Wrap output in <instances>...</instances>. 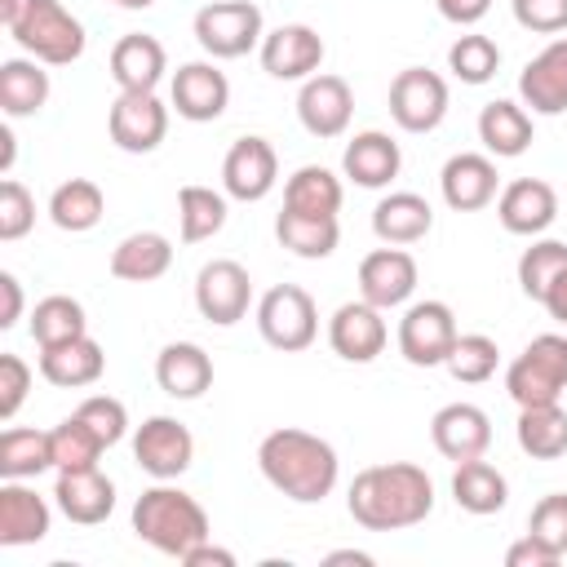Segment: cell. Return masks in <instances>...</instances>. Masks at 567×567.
Returning <instances> with one entry per match:
<instances>
[{
    "label": "cell",
    "mask_w": 567,
    "mask_h": 567,
    "mask_svg": "<svg viewBox=\"0 0 567 567\" xmlns=\"http://www.w3.org/2000/svg\"><path fill=\"white\" fill-rule=\"evenodd\" d=\"M346 509L368 532H403L430 518L434 509V483L412 461H385L354 474L346 492Z\"/></svg>",
    "instance_id": "obj_1"
},
{
    "label": "cell",
    "mask_w": 567,
    "mask_h": 567,
    "mask_svg": "<svg viewBox=\"0 0 567 567\" xmlns=\"http://www.w3.org/2000/svg\"><path fill=\"white\" fill-rule=\"evenodd\" d=\"M257 465H261L266 483L297 505H319L323 496H332V487L341 478L337 447L310 430H297V425L270 430L257 443Z\"/></svg>",
    "instance_id": "obj_2"
},
{
    "label": "cell",
    "mask_w": 567,
    "mask_h": 567,
    "mask_svg": "<svg viewBox=\"0 0 567 567\" xmlns=\"http://www.w3.org/2000/svg\"><path fill=\"white\" fill-rule=\"evenodd\" d=\"M133 532H137V540H146L151 549H159V554H168L177 563L199 540L213 536L204 505L190 492H182L173 483H159V478H155V487H146L133 501Z\"/></svg>",
    "instance_id": "obj_3"
},
{
    "label": "cell",
    "mask_w": 567,
    "mask_h": 567,
    "mask_svg": "<svg viewBox=\"0 0 567 567\" xmlns=\"http://www.w3.org/2000/svg\"><path fill=\"white\" fill-rule=\"evenodd\" d=\"M9 35L35 62H44V66H71L84 53V44H89L80 18L62 0H27L22 4V18L9 27Z\"/></svg>",
    "instance_id": "obj_4"
},
{
    "label": "cell",
    "mask_w": 567,
    "mask_h": 567,
    "mask_svg": "<svg viewBox=\"0 0 567 567\" xmlns=\"http://www.w3.org/2000/svg\"><path fill=\"white\" fill-rule=\"evenodd\" d=\"M505 390L518 408L558 403L567 390V337L540 332L523 346V354L505 368Z\"/></svg>",
    "instance_id": "obj_5"
},
{
    "label": "cell",
    "mask_w": 567,
    "mask_h": 567,
    "mask_svg": "<svg viewBox=\"0 0 567 567\" xmlns=\"http://www.w3.org/2000/svg\"><path fill=\"white\" fill-rule=\"evenodd\" d=\"M257 332L266 346L297 354L319 337V310L315 297L301 284H275L257 301Z\"/></svg>",
    "instance_id": "obj_6"
},
{
    "label": "cell",
    "mask_w": 567,
    "mask_h": 567,
    "mask_svg": "<svg viewBox=\"0 0 567 567\" xmlns=\"http://www.w3.org/2000/svg\"><path fill=\"white\" fill-rule=\"evenodd\" d=\"M261 9L252 0H213L195 13V40L208 58H244L261 49Z\"/></svg>",
    "instance_id": "obj_7"
},
{
    "label": "cell",
    "mask_w": 567,
    "mask_h": 567,
    "mask_svg": "<svg viewBox=\"0 0 567 567\" xmlns=\"http://www.w3.org/2000/svg\"><path fill=\"white\" fill-rule=\"evenodd\" d=\"M461 328L447 301H412L399 319V354L412 368H439L447 363Z\"/></svg>",
    "instance_id": "obj_8"
},
{
    "label": "cell",
    "mask_w": 567,
    "mask_h": 567,
    "mask_svg": "<svg viewBox=\"0 0 567 567\" xmlns=\"http://www.w3.org/2000/svg\"><path fill=\"white\" fill-rule=\"evenodd\" d=\"M390 115L403 133H434L447 115V80L425 66H403L390 80Z\"/></svg>",
    "instance_id": "obj_9"
},
{
    "label": "cell",
    "mask_w": 567,
    "mask_h": 567,
    "mask_svg": "<svg viewBox=\"0 0 567 567\" xmlns=\"http://www.w3.org/2000/svg\"><path fill=\"white\" fill-rule=\"evenodd\" d=\"M133 461L159 478V483H173L190 470L195 461V439L190 430L177 421V416H146L137 430H133Z\"/></svg>",
    "instance_id": "obj_10"
},
{
    "label": "cell",
    "mask_w": 567,
    "mask_h": 567,
    "mask_svg": "<svg viewBox=\"0 0 567 567\" xmlns=\"http://www.w3.org/2000/svg\"><path fill=\"white\" fill-rule=\"evenodd\" d=\"M195 306L217 328L239 323L248 315V306H252V279H248V270L239 261H230V257L204 261L199 275H195Z\"/></svg>",
    "instance_id": "obj_11"
},
{
    "label": "cell",
    "mask_w": 567,
    "mask_h": 567,
    "mask_svg": "<svg viewBox=\"0 0 567 567\" xmlns=\"http://www.w3.org/2000/svg\"><path fill=\"white\" fill-rule=\"evenodd\" d=\"M106 133L124 155H151L168 133V106L155 93H120L106 111Z\"/></svg>",
    "instance_id": "obj_12"
},
{
    "label": "cell",
    "mask_w": 567,
    "mask_h": 567,
    "mask_svg": "<svg viewBox=\"0 0 567 567\" xmlns=\"http://www.w3.org/2000/svg\"><path fill=\"white\" fill-rule=\"evenodd\" d=\"M275 182H279V155H275V146L266 137L248 133V137H239L226 151V159H221V186H226L230 199L257 204V199H266L275 190Z\"/></svg>",
    "instance_id": "obj_13"
},
{
    "label": "cell",
    "mask_w": 567,
    "mask_h": 567,
    "mask_svg": "<svg viewBox=\"0 0 567 567\" xmlns=\"http://www.w3.org/2000/svg\"><path fill=\"white\" fill-rule=\"evenodd\" d=\"M168 97H173V111H177L182 120H190V124H213V120H221L226 106H230V80H226V71H217L213 62H182V66L173 71Z\"/></svg>",
    "instance_id": "obj_14"
},
{
    "label": "cell",
    "mask_w": 567,
    "mask_h": 567,
    "mask_svg": "<svg viewBox=\"0 0 567 567\" xmlns=\"http://www.w3.org/2000/svg\"><path fill=\"white\" fill-rule=\"evenodd\" d=\"M350 115H354V93L341 75H328V71H315L310 80H301V93H297V120L310 137H341L350 128Z\"/></svg>",
    "instance_id": "obj_15"
},
{
    "label": "cell",
    "mask_w": 567,
    "mask_h": 567,
    "mask_svg": "<svg viewBox=\"0 0 567 567\" xmlns=\"http://www.w3.org/2000/svg\"><path fill=\"white\" fill-rule=\"evenodd\" d=\"M416 257L403 252L399 244H385V248H372L363 261H359V297L372 301L377 310H394L403 306L412 292H416Z\"/></svg>",
    "instance_id": "obj_16"
},
{
    "label": "cell",
    "mask_w": 567,
    "mask_h": 567,
    "mask_svg": "<svg viewBox=\"0 0 567 567\" xmlns=\"http://www.w3.org/2000/svg\"><path fill=\"white\" fill-rule=\"evenodd\" d=\"M381 315L385 310H377L363 297L337 306L332 319H328V346H332V354H341L346 363H372L385 350V341H390V328H385Z\"/></svg>",
    "instance_id": "obj_17"
},
{
    "label": "cell",
    "mask_w": 567,
    "mask_h": 567,
    "mask_svg": "<svg viewBox=\"0 0 567 567\" xmlns=\"http://www.w3.org/2000/svg\"><path fill=\"white\" fill-rule=\"evenodd\" d=\"M261 66L275 80H310L323 66V40L306 22H284L261 35Z\"/></svg>",
    "instance_id": "obj_18"
},
{
    "label": "cell",
    "mask_w": 567,
    "mask_h": 567,
    "mask_svg": "<svg viewBox=\"0 0 567 567\" xmlns=\"http://www.w3.org/2000/svg\"><path fill=\"white\" fill-rule=\"evenodd\" d=\"M496 217L509 235H545L558 217V190L545 177H514L501 195H496Z\"/></svg>",
    "instance_id": "obj_19"
},
{
    "label": "cell",
    "mask_w": 567,
    "mask_h": 567,
    "mask_svg": "<svg viewBox=\"0 0 567 567\" xmlns=\"http://www.w3.org/2000/svg\"><path fill=\"white\" fill-rule=\"evenodd\" d=\"M496 159L492 155H478V151H461L443 164L439 173V190H443V204L456 208V213H478L496 199Z\"/></svg>",
    "instance_id": "obj_20"
},
{
    "label": "cell",
    "mask_w": 567,
    "mask_h": 567,
    "mask_svg": "<svg viewBox=\"0 0 567 567\" xmlns=\"http://www.w3.org/2000/svg\"><path fill=\"white\" fill-rule=\"evenodd\" d=\"M430 439L447 461H474L492 447V421L478 403H443L430 421Z\"/></svg>",
    "instance_id": "obj_21"
},
{
    "label": "cell",
    "mask_w": 567,
    "mask_h": 567,
    "mask_svg": "<svg viewBox=\"0 0 567 567\" xmlns=\"http://www.w3.org/2000/svg\"><path fill=\"white\" fill-rule=\"evenodd\" d=\"M518 97L536 115H563L567 111V35L549 40L523 71H518Z\"/></svg>",
    "instance_id": "obj_22"
},
{
    "label": "cell",
    "mask_w": 567,
    "mask_h": 567,
    "mask_svg": "<svg viewBox=\"0 0 567 567\" xmlns=\"http://www.w3.org/2000/svg\"><path fill=\"white\" fill-rule=\"evenodd\" d=\"M53 501H58V509H62L71 523L97 527V523H106L111 509H115V483H111L97 465H89V470H58Z\"/></svg>",
    "instance_id": "obj_23"
},
{
    "label": "cell",
    "mask_w": 567,
    "mask_h": 567,
    "mask_svg": "<svg viewBox=\"0 0 567 567\" xmlns=\"http://www.w3.org/2000/svg\"><path fill=\"white\" fill-rule=\"evenodd\" d=\"M168 71V53L155 35L146 31H128L115 40L111 49V80L120 84V93H155V84Z\"/></svg>",
    "instance_id": "obj_24"
},
{
    "label": "cell",
    "mask_w": 567,
    "mask_h": 567,
    "mask_svg": "<svg viewBox=\"0 0 567 567\" xmlns=\"http://www.w3.org/2000/svg\"><path fill=\"white\" fill-rule=\"evenodd\" d=\"M403 168V155H399V142L381 128H363L346 142L341 151V173L354 182V186H368V190H381L399 177Z\"/></svg>",
    "instance_id": "obj_25"
},
{
    "label": "cell",
    "mask_w": 567,
    "mask_h": 567,
    "mask_svg": "<svg viewBox=\"0 0 567 567\" xmlns=\"http://www.w3.org/2000/svg\"><path fill=\"white\" fill-rule=\"evenodd\" d=\"M49 501L27 487V478H4L0 483V545H35L49 536Z\"/></svg>",
    "instance_id": "obj_26"
},
{
    "label": "cell",
    "mask_w": 567,
    "mask_h": 567,
    "mask_svg": "<svg viewBox=\"0 0 567 567\" xmlns=\"http://www.w3.org/2000/svg\"><path fill=\"white\" fill-rule=\"evenodd\" d=\"M102 372H106V354L89 332L71 337V341H58V346H40V377L58 390L93 385Z\"/></svg>",
    "instance_id": "obj_27"
},
{
    "label": "cell",
    "mask_w": 567,
    "mask_h": 567,
    "mask_svg": "<svg viewBox=\"0 0 567 567\" xmlns=\"http://www.w3.org/2000/svg\"><path fill=\"white\" fill-rule=\"evenodd\" d=\"M155 381L168 399H199L213 385V359L195 341H168L155 354Z\"/></svg>",
    "instance_id": "obj_28"
},
{
    "label": "cell",
    "mask_w": 567,
    "mask_h": 567,
    "mask_svg": "<svg viewBox=\"0 0 567 567\" xmlns=\"http://www.w3.org/2000/svg\"><path fill=\"white\" fill-rule=\"evenodd\" d=\"M434 226V208L416 195V190H390L377 208H372V235L381 244H416L425 239Z\"/></svg>",
    "instance_id": "obj_29"
},
{
    "label": "cell",
    "mask_w": 567,
    "mask_h": 567,
    "mask_svg": "<svg viewBox=\"0 0 567 567\" xmlns=\"http://www.w3.org/2000/svg\"><path fill=\"white\" fill-rule=\"evenodd\" d=\"M173 266V244L159 230H133L111 248V275L124 284H151L168 275Z\"/></svg>",
    "instance_id": "obj_30"
},
{
    "label": "cell",
    "mask_w": 567,
    "mask_h": 567,
    "mask_svg": "<svg viewBox=\"0 0 567 567\" xmlns=\"http://www.w3.org/2000/svg\"><path fill=\"white\" fill-rule=\"evenodd\" d=\"M452 501H456L465 514L487 518V514H501V509H505V501H509V483H505V474H501L492 461H483V456H474V461H456V474H452Z\"/></svg>",
    "instance_id": "obj_31"
},
{
    "label": "cell",
    "mask_w": 567,
    "mask_h": 567,
    "mask_svg": "<svg viewBox=\"0 0 567 567\" xmlns=\"http://www.w3.org/2000/svg\"><path fill=\"white\" fill-rule=\"evenodd\" d=\"M478 142L487 146V155L496 159H514L532 146V115L527 106L509 102V97H496L478 111Z\"/></svg>",
    "instance_id": "obj_32"
},
{
    "label": "cell",
    "mask_w": 567,
    "mask_h": 567,
    "mask_svg": "<svg viewBox=\"0 0 567 567\" xmlns=\"http://www.w3.org/2000/svg\"><path fill=\"white\" fill-rule=\"evenodd\" d=\"M275 239L306 257V261H319V257H332L337 244H341V221L337 217H319V213H297V208H279L275 217Z\"/></svg>",
    "instance_id": "obj_33"
},
{
    "label": "cell",
    "mask_w": 567,
    "mask_h": 567,
    "mask_svg": "<svg viewBox=\"0 0 567 567\" xmlns=\"http://www.w3.org/2000/svg\"><path fill=\"white\" fill-rule=\"evenodd\" d=\"M49 102V71L35 58H4L0 62V111L9 120L35 115Z\"/></svg>",
    "instance_id": "obj_34"
},
{
    "label": "cell",
    "mask_w": 567,
    "mask_h": 567,
    "mask_svg": "<svg viewBox=\"0 0 567 567\" xmlns=\"http://www.w3.org/2000/svg\"><path fill=\"white\" fill-rule=\"evenodd\" d=\"M341 177L323 164H301L288 182H284V208H297V213H319V217H337L341 213Z\"/></svg>",
    "instance_id": "obj_35"
},
{
    "label": "cell",
    "mask_w": 567,
    "mask_h": 567,
    "mask_svg": "<svg viewBox=\"0 0 567 567\" xmlns=\"http://www.w3.org/2000/svg\"><path fill=\"white\" fill-rule=\"evenodd\" d=\"M102 213H106V195H102V186L89 182V177H71V182H62V186L49 195V217H53L58 230L84 235V230H93V226L102 221Z\"/></svg>",
    "instance_id": "obj_36"
},
{
    "label": "cell",
    "mask_w": 567,
    "mask_h": 567,
    "mask_svg": "<svg viewBox=\"0 0 567 567\" xmlns=\"http://www.w3.org/2000/svg\"><path fill=\"white\" fill-rule=\"evenodd\" d=\"M518 447L532 461H558L567 452V412L558 403H536V408H518Z\"/></svg>",
    "instance_id": "obj_37"
},
{
    "label": "cell",
    "mask_w": 567,
    "mask_h": 567,
    "mask_svg": "<svg viewBox=\"0 0 567 567\" xmlns=\"http://www.w3.org/2000/svg\"><path fill=\"white\" fill-rule=\"evenodd\" d=\"M226 226V195L213 186H182L177 190V230L182 244H204Z\"/></svg>",
    "instance_id": "obj_38"
},
{
    "label": "cell",
    "mask_w": 567,
    "mask_h": 567,
    "mask_svg": "<svg viewBox=\"0 0 567 567\" xmlns=\"http://www.w3.org/2000/svg\"><path fill=\"white\" fill-rule=\"evenodd\" d=\"M53 470V439L49 430H18L0 434V478H35Z\"/></svg>",
    "instance_id": "obj_39"
},
{
    "label": "cell",
    "mask_w": 567,
    "mask_h": 567,
    "mask_svg": "<svg viewBox=\"0 0 567 567\" xmlns=\"http://www.w3.org/2000/svg\"><path fill=\"white\" fill-rule=\"evenodd\" d=\"M89 332V319H84V306L66 292H53L44 301H35L31 310V337L35 346H58V341H71V337H84Z\"/></svg>",
    "instance_id": "obj_40"
},
{
    "label": "cell",
    "mask_w": 567,
    "mask_h": 567,
    "mask_svg": "<svg viewBox=\"0 0 567 567\" xmlns=\"http://www.w3.org/2000/svg\"><path fill=\"white\" fill-rule=\"evenodd\" d=\"M563 270H567V244H563V239H536V244L523 248V257H518V288H523V297L545 301L549 284H554Z\"/></svg>",
    "instance_id": "obj_41"
},
{
    "label": "cell",
    "mask_w": 567,
    "mask_h": 567,
    "mask_svg": "<svg viewBox=\"0 0 567 567\" xmlns=\"http://www.w3.org/2000/svg\"><path fill=\"white\" fill-rule=\"evenodd\" d=\"M496 66H501V49H496L492 35L470 31V35H456L452 49H447V71L461 84H487L496 75Z\"/></svg>",
    "instance_id": "obj_42"
},
{
    "label": "cell",
    "mask_w": 567,
    "mask_h": 567,
    "mask_svg": "<svg viewBox=\"0 0 567 567\" xmlns=\"http://www.w3.org/2000/svg\"><path fill=\"white\" fill-rule=\"evenodd\" d=\"M49 439H53V470H89V465H97V456L106 452L102 447V439L71 412L66 421H58L53 430H49Z\"/></svg>",
    "instance_id": "obj_43"
},
{
    "label": "cell",
    "mask_w": 567,
    "mask_h": 567,
    "mask_svg": "<svg viewBox=\"0 0 567 567\" xmlns=\"http://www.w3.org/2000/svg\"><path fill=\"white\" fill-rule=\"evenodd\" d=\"M496 363H501V350H496V341H492L487 332H461L443 368H447L456 381L478 385V381L496 377Z\"/></svg>",
    "instance_id": "obj_44"
},
{
    "label": "cell",
    "mask_w": 567,
    "mask_h": 567,
    "mask_svg": "<svg viewBox=\"0 0 567 567\" xmlns=\"http://www.w3.org/2000/svg\"><path fill=\"white\" fill-rule=\"evenodd\" d=\"M75 416L102 439V447H115V443L128 434V412H124V403L111 399V394H89V399L75 408Z\"/></svg>",
    "instance_id": "obj_45"
},
{
    "label": "cell",
    "mask_w": 567,
    "mask_h": 567,
    "mask_svg": "<svg viewBox=\"0 0 567 567\" xmlns=\"http://www.w3.org/2000/svg\"><path fill=\"white\" fill-rule=\"evenodd\" d=\"M527 532L536 540H545L558 558H567V492H549L532 505V518H527Z\"/></svg>",
    "instance_id": "obj_46"
},
{
    "label": "cell",
    "mask_w": 567,
    "mask_h": 567,
    "mask_svg": "<svg viewBox=\"0 0 567 567\" xmlns=\"http://www.w3.org/2000/svg\"><path fill=\"white\" fill-rule=\"evenodd\" d=\"M31 226H35V199H31V190L18 177H4L0 182V239L13 244Z\"/></svg>",
    "instance_id": "obj_47"
},
{
    "label": "cell",
    "mask_w": 567,
    "mask_h": 567,
    "mask_svg": "<svg viewBox=\"0 0 567 567\" xmlns=\"http://www.w3.org/2000/svg\"><path fill=\"white\" fill-rule=\"evenodd\" d=\"M509 4H514V22L523 31H536V35L567 31V0H509Z\"/></svg>",
    "instance_id": "obj_48"
},
{
    "label": "cell",
    "mask_w": 567,
    "mask_h": 567,
    "mask_svg": "<svg viewBox=\"0 0 567 567\" xmlns=\"http://www.w3.org/2000/svg\"><path fill=\"white\" fill-rule=\"evenodd\" d=\"M27 390H31V368L22 354H0V416L13 421L18 408L27 403Z\"/></svg>",
    "instance_id": "obj_49"
},
{
    "label": "cell",
    "mask_w": 567,
    "mask_h": 567,
    "mask_svg": "<svg viewBox=\"0 0 567 567\" xmlns=\"http://www.w3.org/2000/svg\"><path fill=\"white\" fill-rule=\"evenodd\" d=\"M505 563H509V567H554L558 554H554L545 540H536V536L527 532V536H518V540L505 549Z\"/></svg>",
    "instance_id": "obj_50"
},
{
    "label": "cell",
    "mask_w": 567,
    "mask_h": 567,
    "mask_svg": "<svg viewBox=\"0 0 567 567\" xmlns=\"http://www.w3.org/2000/svg\"><path fill=\"white\" fill-rule=\"evenodd\" d=\"M434 4H439V13H443L447 22H456V27H474V22H483L487 9H492V0H434Z\"/></svg>",
    "instance_id": "obj_51"
},
{
    "label": "cell",
    "mask_w": 567,
    "mask_h": 567,
    "mask_svg": "<svg viewBox=\"0 0 567 567\" xmlns=\"http://www.w3.org/2000/svg\"><path fill=\"white\" fill-rule=\"evenodd\" d=\"M22 319V284L18 275L0 270V328H13Z\"/></svg>",
    "instance_id": "obj_52"
},
{
    "label": "cell",
    "mask_w": 567,
    "mask_h": 567,
    "mask_svg": "<svg viewBox=\"0 0 567 567\" xmlns=\"http://www.w3.org/2000/svg\"><path fill=\"white\" fill-rule=\"evenodd\" d=\"M182 563H186V567H235V554L221 549V545H213V536H208V540H199Z\"/></svg>",
    "instance_id": "obj_53"
},
{
    "label": "cell",
    "mask_w": 567,
    "mask_h": 567,
    "mask_svg": "<svg viewBox=\"0 0 567 567\" xmlns=\"http://www.w3.org/2000/svg\"><path fill=\"white\" fill-rule=\"evenodd\" d=\"M545 310H549V319H558V323H567V270L549 284V292H545V301H540Z\"/></svg>",
    "instance_id": "obj_54"
},
{
    "label": "cell",
    "mask_w": 567,
    "mask_h": 567,
    "mask_svg": "<svg viewBox=\"0 0 567 567\" xmlns=\"http://www.w3.org/2000/svg\"><path fill=\"white\" fill-rule=\"evenodd\" d=\"M328 563L337 567V563H354V567H372V554H363V549H332L328 554Z\"/></svg>",
    "instance_id": "obj_55"
},
{
    "label": "cell",
    "mask_w": 567,
    "mask_h": 567,
    "mask_svg": "<svg viewBox=\"0 0 567 567\" xmlns=\"http://www.w3.org/2000/svg\"><path fill=\"white\" fill-rule=\"evenodd\" d=\"M13 155H18L13 133H9V128H0V173H9V168H13Z\"/></svg>",
    "instance_id": "obj_56"
},
{
    "label": "cell",
    "mask_w": 567,
    "mask_h": 567,
    "mask_svg": "<svg viewBox=\"0 0 567 567\" xmlns=\"http://www.w3.org/2000/svg\"><path fill=\"white\" fill-rule=\"evenodd\" d=\"M22 4H27V0H0V22H4V31L22 18Z\"/></svg>",
    "instance_id": "obj_57"
},
{
    "label": "cell",
    "mask_w": 567,
    "mask_h": 567,
    "mask_svg": "<svg viewBox=\"0 0 567 567\" xmlns=\"http://www.w3.org/2000/svg\"><path fill=\"white\" fill-rule=\"evenodd\" d=\"M115 4H120V9H151L155 0H115Z\"/></svg>",
    "instance_id": "obj_58"
}]
</instances>
